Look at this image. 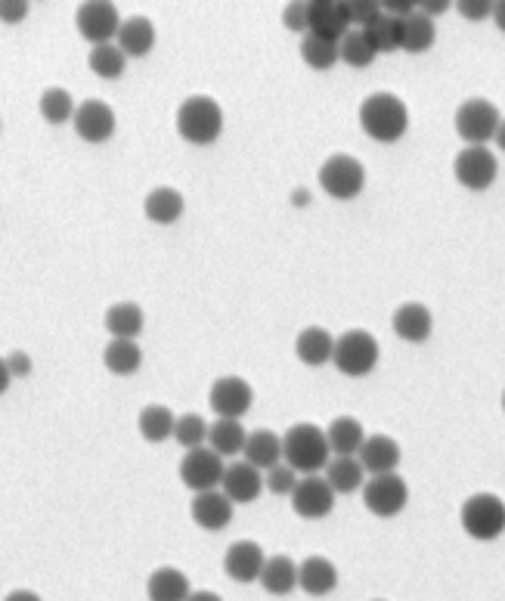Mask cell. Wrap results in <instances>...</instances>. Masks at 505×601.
Segmentation results:
<instances>
[{
	"mask_svg": "<svg viewBox=\"0 0 505 601\" xmlns=\"http://www.w3.org/2000/svg\"><path fill=\"white\" fill-rule=\"evenodd\" d=\"M360 124L363 131L378 143H397L409 128L406 103L394 93H372L360 106Z\"/></svg>",
	"mask_w": 505,
	"mask_h": 601,
	"instance_id": "6da1fadb",
	"label": "cell"
},
{
	"mask_svg": "<svg viewBox=\"0 0 505 601\" xmlns=\"http://www.w3.org/2000/svg\"><path fill=\"white\" fill-rule=\"evenodd\" d=\"M282 459H286V465H292L298 474H317L320 468L329 465L326 431L310 422L292 425L286 434H282Z\"/></svg>",
	"mask_w": 505,
	"mask_h": 601,
	"instance_id": "7a4b0ae2",
	"label": "cell"
},
{
	"mask_svg": "<svg viewBox=\"0 0 505 601\" xmlns=\"http://www.w3.org/2000/svg\"><path fill=\"white\" fill-rule=\"evenodd\" d=\"M177 131L186 143L211 146L220 134H224V112H220L217 100H211V97H189L180 103Z\"/></svg>",
	"mask_w": 505,
	"mask_h": 601,
	"instance_id": "3957f363",
	"label": "cell"
},
{
	"mask_svg": "<svg viewBox=\"0 0 505 601\" xmlns=\"http://www.w3.org/2000/svg\"><path fill=\"white\" fill-rule=\"evenodd\" d=\"M459 521L471 540L481 543L499 540L505 533V502L496 493H475L462 502Z\"/></svg>",
	"mask_w": 505,
	"mask_h": 601,
	"instance_id": "277c9868",
	"label": "cell"
},
{
	"mask_svg": "<svg viewBox=\"0 0 505 601\" xmlns=\"http://www.w3.org/2000/svg\"><path fill=\"white\" fill-rule=\"evenodd\" d=\"M332 363L341 375L351 378H363L375 369L378 363V341L363 332V329H351L341 338H335V351H332Z\"/></svg>",
	"mask_w": 505,
	"mask_h": 601,
	"instance_id": "5b68a950",
	"label": "cell"
},
{
	"mask_svg": "<svg viewBox=\"0 0 505 601\" xmlns=\"http://www.w3.org/2000/svg\"><path fill=\"white\" fill-rule=\"evenodd\" d=\"M320 186L338 202H351L363 193L366 186V168L354 155H332L320 168Z\"/></svg>",
	"mask_w": 505,
	"mask_h": 601,
	"instance_id": "8992f818",
	"label": "cell"
},
{
	"mask_svg": "<svg viewBox=\"0 0 505 601\" xmlns=\"http://www.w3.org/2000/svg\"><path fill=\"white\" fill-rule=\"evenodd\" d=\"M499 109L490 100H465L456 109V134L468 143V146H484L487 140L496 137L499 128Z\"/></svg>",
	"mask_w": 505,
	"mask_h": 601,
	"instance_id": "52a82bcc",
	"label": "cell"
},
{
	"mask_svg": "<svg viewBox=\"0 0 505 601\" xmlns=\"http://www.w3.org/2000/svg\"><path fill=\"white\" fill-rule=\"evenodd\" d=\"M363 502L366 509L378 518H394L406 509L409 502V487L406 481L400 478L397 471L391 474H375L372 481L363 484Z\"/></svg>",
	"mask_w": 505,
	"mask_h": 601,
	"instance_id": "ba28073f",
	"label": "cell"
},
{
	"mask_svg": "<svg viewBox=\"0 0 505 601\" xmlns=\"http://www.w3.org/2000/svg\"><path fill=\"white\" fill-rule=\"evenodd\" d=\"M75 25L84 41L100 47V44H112V38H118L121 16H118V7L109 4V0H87V4H81L75 13Z\"/></svg>",
	"mask_w": 505,
	"mask_h": 601,
	"instance_id": "9c48e42d",
	"label": "cell"
},
{
	"mask_svg": "<svg viewBox=\"0 0 505 601\" xmlns=\"http://www.w3.org/2000/svg\"><path fill=\"white\" fill-rule=\"evenodd\" d=\"M224 471H227L224 459H220L211 447H196V450H186V456L180 462V481L193 493H205V490L220 487Z\"/></svg>",
	"mask_w": 505,
	"mask_h": 601,
	"instance_id": "30bf717a",
	"label": "cell"
},
{
	"mask_svg": "<svg viewBox=\"0 0 505 601\" xmlns=\"http://www.w3.org/2000/svg\"><path fill=\"white\" fill-rule=\"evenodd\" d=\"M453 168H456V180L465 189H475V193H484V189H490L496 183V174H499L496 155L487 146H465L456 155Z\"/></svg>",
	"mask_w": 505,
	"mask_h": 601,
	"instance_id": "8fae6325",
	"label": "cell"
},
{
	"mask_svg": "<svg viewBox=\"0 0 505 601\" xmlns=\"http://www.w3.org/2000/svg\"><path fill=\"white\" fill-rule=\"evenodd\" d=\"M208 403L217 413V419H242L251 403H255V391L239 375H224L217 378L211 385V394H208Z\"/></svg>",
	"mask_w": 505,
	"mask_h": 601,
	"instance_id": "7c38bea8",
	"label": "cell"
},
{
	"mask_svg": "<svg viewBox=\"0 0 505 601\" xmlns=\"http://www.w3.org/2000/svg\"><path fill=\"white\" fill-rule=\"evenodd\" d=\"M292 509L298 518L320 521L335 509V490L329 487L326 478H320V474H304L298 487L292 490Z\"/></svg>",
	"mask_w": 505,
	"mask_h": 601,
	"instance_id": "4fadbf2b",
	"label": "cell"
},
{
	"mask_svg": "<svg viewBox=\"0 0 505 601\" xmlns=\"http://www.w3.org/2000/svg\"><path fill=\"white\" fill-rule=\"evenodd\" d=\"M75 131L84 143H106L115 134V112L103 100H84L75 109Z\"/></svg>",
	"mask_w": 505,
	"mask_h": 601,
	"instance_id": "5bb4252c",
	"label": "cell"
},
{
	"mask_svg": "<svg viewBox=\"0 0 505 601\" xmlns=\"http://www.w3.org/2000/svg\"><path fill=\"white\" fill-rule=\"evenodd\" d=\"M347 31H351L347 4H338V0H310V31L307 35H317V38L338 44Z\"/></svg>",
	"mask_w": 505,
	"mask_h": 601,
	"instance_id": "9a60e30c",
	"label": "cell"
},
{
	"mask_svg": "<svg viewBox=\"0 0 505 601\" xmlns=\"http://www.w3.org/2000/svg\"><path fill=\"white\" fill-rule=\"evenodd\" d=\"M264 549L251 540H239L227 549L224 555V571L230 574V580L236 583H255L264 571Z\"/></svg>",
	"mask_w": 505,
	"mask_h": 601,
	"instance_id": "2e32d148",
	"label": "cell"
},
{
	"mask_svg": "<svg viewBox=\"0 0 505 601\" xmlns=\"http://www.w3.org/2000/svg\"><path fill=\"white\" fill-rule=\"evenodd\" d=\"M189 512H193V521L202 530L214 533V530H224L233 521V502L227 499L224 490H205V493H196Z\"/></svg>",
	"mask_w": 505,
	"mask_h": 601,
	"instance_id": "e0dca14e",
	"label": "cell"
},
{
	"mask_svg": "<svg viewBox=\"0 0 505 601\" xmlns=\"http://www.w3.org/2000/svg\"><path fill=\"white\" fill-rule=\"evenodd\" d=\"M220 490L227 493L230 502H255L264 490V474L248 465V462H233L224 471V481H220Z\"/></svg>",
	"mask_w": 505,
	"mask_h": 601,
	"instance_id": "ac0fdd59",
	"label": "cell"
},
{
	"mask_svg": "<svg viewBox=\"0 0 505 601\" xmlns=\"http://www.w3.org/2000/svg\"><path fill=\"white\" fill-rule=\"evenodd\" d=\"M357 459L366 468V474H372V478H375V474H391L400 465V447H397V440H391L385 434H375V437L363 440Z\"/></svg>",
	"mask_w": 505,
	"mask_h": 601,
	"instance_id": "d6986e66",
	"label": "cell"
},
{
	"mask_svg": "<svg viewBox=\"0 0 505 601\" xmlns=\"http://www.w3.org/2000/svg\"><path fill=\"white\" fill-rule=\"evenodd\" d=\"M394 332L409 341V344H422L428 341L431 329H434V320H431V310L419 301H409V304H400L394 310Z\"/></svg>",
	"mask_w": 505,
	"mask_h": 601,
	"instance_id": "ffe728a7",
	"label": "cell"
},
{
	"mask_svg": "<svg viewBox=\"0 0 505 601\" xmlns=\"http://www.w3.org/2000/svg\"><path fill=\"white\" fill-rule=\"evenodd\" d=\"M298 586L313 598H323V595L335 592V586H338V567L329 558L313 555L298 564Z\"/></svg>",
	"mask_w": 505,
	"mask_h": 601,
	"instance_id": "44dd1931",
	"label": "cell"
},
{
	"mask_svg": "<svg viewBox=\"0 0 505 601\" xmlns=\"http://www.w3.org/2000/svg\"><path fill=\"white\" fill-rule=\"evenodd\" d=\"M115 41H118V50L124 56H131V59L149 56L152 47H155V25L146 16H131V19L121 22Z\"/></svg>",
	"mask_w": 505,
	"mask_h": 601,
	"instance_id": "7402d4cb",
	"label": "cell"
},
{
	"mask_svg": "<svg viewBox=\"0 0 505 601\" xmlns=\"http://www.w3.org/2000/svg\"><path fill=\"white\" fill-rule=\"evenodd\" d=\"M245 462L255 465L258 471H270L273 465H279L282 459V437H276L273 431L261 428V431H251L245 440V450H242Z\"/></svg>",
	"mask_w": 505,
	"mask_h": 601,
	"instance_id": "603a6c76",
	"label": "cell"
},
{
	"mask_svg": "<svg viewBox=\"0 0 505 601\" xmlns=\"http://www.w3.org/2000/svg\"><path fill=\"white\" fill-rule=\"evenodd\" d=\"M189 580L177 567H159L152 571V577L146 580V595L149 601H186L189 598Z\"/></svg>",
	"mask_w": 505,
	"mask_h": 601,
	"instance_id": "cb8c5ba5",
	"label": "cell"
},
{
	"mask_svg": "<svg viewBox=\"0 0 505 601\" xmlns=\"http://www.w3.org/2000/svg\"><path fill=\"white\" fill-rule=\"evenodd\" d=\"M332 351H335V338L320 326L304 329L295 341V354L304 366H326L332 360Z\"/></svg>",
	"mask_w": 505,
	"mask_h": 601,
	"instance_id": "d4e9b609",
	"label": "cell"
},
{
	"mask_svg": "<svg viewBox=\"0 0 505 601\" xmlns=\"http://www.w3.org/2000/svg\"><path fill=\"white\" fill-rule=\"evenodd\" d=\"M261 586L270 595H289L298 589V564L289 555H276L264 561V571H261Z\"/></svg>",
	"mask_w": 505,
	"mask_h": 601,
	"instance_id": "484cf974",
	"label": "cell"
},
{
	"mask_svg": "<svg viewBox=\"0 0 505 601\" xmlns=\"http://www.w3.org/2000/svg\"><path fill=\"white\" fill-rule=\"evenodd\" d=\"M245 440H248V431L242 428L239 419H217L214 425H208V444L220 459L239 456L245 450Z\"/></svg>",
	"mask_w": 505,
	"mask_h": 601,
	"instance_id": "4316f807",
	"label": "cell"
},
{
	"mask_svg": "<svg viewBox=\"0 0 505 601\" xmlns=\"http://www.w3.org/2000/svg\"><path fill=\"white\" fill-rule=\"evenodd\" d=\"M326 481L335 490V496L338 493H354L366 484V468L360 465L357 456H335L326 465Z\"/></svg>",
	"mask_w": 505,
	"mask_h": 601,
	"instance_id": "83f0119b",
	"label": "cell"
},
{
	"mask_svg": "<svg viewBox=\"0 0 505 601\" xmlns=\"http://www.w3.org/2000/svg\"><path fill=\"white\" fill-rule=\"evenodd\" d=\"M326 440H329V453L335 456H357L360 447H363V425L354 419V416H341L329 425L326 431Z\"/></svg>",
	"mask_w": 505,
	"mask_h": 601,
	"instance_id": "f1b7e54d",
	"label": "cell"
},
{
	"mask_svg": "<svg viewBox=\"0 0 505 601\" xmlns=\"http://www.w3.org/2000/svg\"><path fill=\"white\" fill-rule=\"evenodd\" d=\"M143 211H146V217L152 220V224L168 227V224H174V220H180V214H183V196L171 186H159V189H152V193L146 196Z\"/></svg>",
	"mask_w": 505,
	"mask_h": 601,
	"instance_id": "f546056e",
	"label": "cell"
},
{
	"mask_svg": "<svg viewBox=\"0 0 505 601\" xmlns=\"http://www.w3.org/2000/svg\"><path fill=\"white\" fill-rule=\"evenodd\" d=\"M103 363L115 375H134L143 363V351L134 338H112L103 351Z\"/></svg>",
	"mask_w": 505,
	"mask_h": 601,
	"instance_id": "4dcf8cb0",
	"label": "cell"
},
{
	"mask_svg": "<svg viewBox=\"0 0 505 601\" xmlns=\"http://www.w3.org/2000/svg\"><path fill=\"white\" fill-rule=\"evenodd\" d=\"M360 31L366 35V41H369V47L375 50V56H378V53H394V50H400L403 19H394V16H388V13H382V16H375L366 28H360Z\"/></svg>",
	"mask_w": 505,
	"mask_h": 601,
	"instance_id": "1f68e13d",
	"label": "cell"
},
{
	"mask_svg": "<svg viewBox=\"0 0 505 601\" xmlns=\"http://www.w3.org/2000/svg\"><path fill=\"white\" fill-rule=\"evenodd\" d=\"M437 41V28H434V19L422 16L419 10L409 13L403 19V35H400V47L409 50V53H425L431 50Z\"/></svg>",
	"mask_w": 505,
	"mask_h": 601,
	"instance_id": "d6a6232c",
	"label": "cell"
},
{
	"mask_svg": "<svg viewBox=\"0 0 505 601\" xmlns=\"http://www.w3.org/2000/svg\"><path fill=\"white\" fill-rule=\"evenodd\" d=\"M174 413L168 406H162V403H152V406H146L143 413H140V434L149 440V444H162V440H168V437H174Z\"/></svg>",
	"mask_w": 505,
	"mask_h": 601,
	"instance_id": "836d02e7",
	"label": "cell"
},
{
	"mask_svg": "<svg viewBox=\"0 0 505 601\" xmlns=\"http://www.w3.org/2000/svg\"><path fill=\"white\" fill-rule=\"evenodd\" d=\"M87 66H90V72L97 75V78L115 81V78L124 75V66H128V56H124V53L118 50V44H100V47L90 50Z\"/></svg>",
	"mask_w": 505,
	"mask_h": 601,
	"instance_id": "e575fe53",
	"label": "cell"
},
{
	"mask_svg": "<svg viewBox=\"0 0 505 601\" xmlns=\"http://www.w3.org/2000/svg\"><path fill=\"white\" fill-rule=\"evenodd\" d=\"M106 329L112 338H137L143 332V310L137 304H115L106 310Z\"/></svg>",
	"mask_w": 505,
	"mask_h": 601,
	"instance_id": "d590c367",
	"label": "cell"
},
{
	"mask_svg": "<svg viewBox=\"0 0 505 601\" xmlns=\"http://www.w3.org/2000/svg\"><path fill=\"white\" fill-rule=\"evenodd\" d=\"M301 56H304V62L310 69H317V72H329L335 62H341V56H338V44H332V41H326V38H317V35H304V41H301Z\"/></svg>",
	"mask_w": 505,
	"mask_h": 601,
	"instance_id": "8d00e7d4",
	"label": "cell"
},
{
	"mask_svg": "<svg viewBox=\"0 0 505 601\" xmlns=\"http://www.w3.org/2000/svg\"><path fill=\"white\" fill-rule=\"evenodd\" d=\"M338 56H341V62H347V66L366 69V66H372L375 50L369 47V41H366V35H363L360 28H351V31H347V35L338 41Z\"/></svg>",
	"mask_w": 505,
	"mask_h": 601,
	"instance_id": "74e56055",
	"label": "cell"
},
{
	"mask_svg": "<svg viewBox=\"0 0 505 601\" xmlns=\"http://www.w3.org/2000/svg\"><path fill=\"white\" fill-rule=\"evenodd\" d=\"M75 100H72V93L69 90H62V87H50V90H44V97H41V115L50 121V124H66L69 118H75Z\"/></svg>",
	"mask_w": 505,
	"mask_h": 601,
	"instance_id": "f35d334b",
	"label": "cell"
},
{
	"mask_svg": "<svg viewBox=\"0 0 505 601\" xmlns=\"http://www.w3.org/2000/svg\"><path fill=\"white\" fill-rule=\"evenodd\" d=\"M174 437H177V444L186 447V450L205 447V440H208V425H205L202 416L186 413V416H180V419L174 422Z\"/></svg>",
	"mask_w": 505,
	"mask_h": 601,
	"instance_id": "ab89813d",
	"label": "cell"
},
{
	"mask_svg": "<svg viewBox=\"0 0 505 601\" xmlns=\"http://www.w3.org/2000/svg\"><path fill=\"white\" fill-rule=\"evenodd\" d=\"M298 471L292 468V465H273L267 474H264V487L270 490V493H276V496H292V490L298 487Z\"/></svg>",
	"mask_w": 505,
	"mask_h": 601,
	"instance_id": "60d3db41",
	"label": "cell"
},
{
	"mask_svg": "<svg viewBox=\"0 0 505 601\" xmlns=\"http://www.w3.org/2000/svg\"><path fill=\"white\" fill-rule=\"evenodd\" d=\"M375 16H382V4H378V0H354V4H347V19L357 28H366Z\"/></svg>",
	"mask_w": 505,
	"mask_h": 601,
	"instance_id": "b9f144b4",
	"label": "cell"
},
{
	"mask_svg": "<svg viewBox=\"0 0 505 601\" xmlns=\"http://www.w3.org/2000/svg\"><path fill=\"white\" fill-rule=\"evenodd\" d=\"M282 22H286V28L292 31H301V35H307L310 31V0L307 4H301V0H295V4L286 7V13H282Z\"/></svg>",
	"mask_w": 505,
	"mask_h": 601,
	"instance_id": "7bdbcfd3",
	"label": "cell"
},
{
	"mask_svg": "<svg viewBox=\"0 0 505 601\" xmlns=\"http://www.w3.org/2000/svg\"><path fill=\"white\" fill-rule=\"evenodd\" d=\"M456 10L465 19H478V22L487 19V16H493V4H490V0H459Z\"/></svg>",
	"mask_w": 505,
	"mask_h": 601,
	"instance_id": "ee69618b",
	"label": "cell"
},
{
	"mask_svg": "<svg viewBox=\"0 0 505 601\" xmlns=\"http://www.w3.org/2000/svg\"><path fill=\"white\" fill-rule=\"evenodd\" d=\"M28 10H31V4H25V0H0V22L16 25L28 16Z\"/></svg>",
	"mask_w": 505,
	"mask_h": 601,
	"instance_id": "f6af8a7d",
	"label": "cell"
},
{
	"mask_svg": "<svg viewBox=\"0 0 505 601\" xmlns=\"http://www.w3.org/2000/svg\"><path fill=\"white\" fill-rule=\"evenodd\" d=\"M7 372H10V378H25L31 372V357H25L22 351H13L7 357Z\"/></svg>",
	"mask_w": 505,
	"mask_h": 601,
	"instance_id": "bcb514c9",
	"label": "cell"
},
{
	"mask_svg": "<svg viewBox=\"0 0 505 601\" xmlns=\"http://www.w3.org/2000/svg\"><path fill=\"white\" fill-rule=\"evenodd\" d=\"M382 13H388L394 19H406L409 13H416V4H413V0H385Z\"/></svg>",
	"mask_w": 505,
	"mask_h": 601,
	"instance_id": "7dc6e473",
	"label": "cell"
},
{
	"mask_svg": "<svg viewBox=\"0 0 505 601\" xmlns=\"http://www.w3.org/2000/svg\"><path fill=\"white\" fill-rule=\"evenodd\" d=\"M416 10H419L422 16L434 19V16H440V13H447L450 4H447V0H422V4H416Z\"/></svg>",
	"mask_w": 505,
	"mask_h": 601,
	"instance_id": "c3c4849f",
	"label": "cell"
},
{
	"mask_svg": "<svg viewBox=\"0 0 505 601\" xmlns=\"http://www.w3.org/2000/svg\"><path fill=\"white\" fill-rule=\"evenodd\" d=\"M4 601H41V595H35V592H28V589H16V592H10Z\"/></svg>",
	"mask_w": 505,
	"mask_h": 601,
	"instance_id": "681fc988",
	"label": "cell"
},
{
	"mask_svg": "<svg viewBox=\"0 0 505 601\" xmlns=\"http://www.w3.org/2000/svg\"><path fill=\"white\" fill-rule=\"evenodd\" d=\"M186 601H224L217 592H211V589H202V592H189V598Z\"/></svg>",
	"mask_w": 505,
	"mask_h": 601,
	"instance_id": "f907efd6",
	"label": "cell"
},
{
	"mask_svg": "<svg viewBox=\"0 0 505 601\" xmlns=\"http://www.w3.org/2000/svg\"><path fill=\"white\" fill-rule=\"evenodd\" d=\"M493 19H496L499 31L505 35V0H499V4H493Z\"/></svg>",
	"mask_w": 505,
	"mask_h": 601,
	"instance_id": "816d5d0a",
	"label": "cell"
},
{
	"mask_svg": "<svg viewBox=\"0 0 505 601\" xmlns=\"http://www.w3.org/2000/svg\"><path fill=\"white\" fill-rule=\"evenodd\" d=\"M7 385H10V372H7V360L0 357V394L7 391Z\"/></svg>",
	"mask_w": 505,
	"mask_h": 601,
	"instance_id": "f5cc1de1",
	"label": "cell"
},
{
	"mask_svg": "<svg viewBox=\"0 0 505 601\" xmlns=\"http://www.w3.org/2000/svg\"><path fill=\"white\" fill-rule=\"evenodd\" d=\"M493 140H496V146L505 152V118L499 121V128H496V137H493Z\"/></svg>",
	"mask_w": 505,
	"mask_h": 601,
	"instance_id": "db71d44e",
	"label": "cell"
},
{
	"mask_svg": "<svg viewBox=\"0 0 505 601\" xmlns=\"http://www.w3.org/2000/svg\"><path fill=\"white\" fill-rule=\"evenodd\" d=\"M310 202V193H295V205H307Z\"/></svg>",
	"mask_w": 505,
	"mask_h": 601,
	"instance_id": "11a10c76",
	"label": "cell"
},
{
	"mask_svg": "<svg viewBox=\"0 0 505 601\" xmlns=\"http://www.w3.org/2000/svg\"><path fill=\"white\" fill-rule=\"evenodd\" d=\"M502 409H505V394H502Z\"/></svg>",
	"mask_w": 505,
	"mask_h": 601,
	"instance_id": "9f6ffc18",
	"label": "cell"
}]
</instances>
